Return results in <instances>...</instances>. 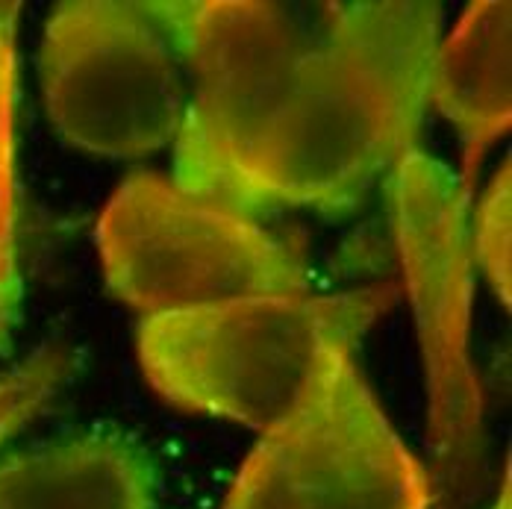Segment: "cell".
Returning a JSON list of instances; mask_svg holds the SVG:
<instances>
[{"mask_svg":"<svg viewBox=\"0 0 512 509\" xmlns=\"http://www.w3.org/2000/svg\"><path fill=\"white\" fill-rule=\"evenodd\" d=\"M148 457L115 436H80L0 462V509H154Z\"/></svg>","mask_w":512,"mask_h":509,"instance_id":"cell-9","label":"cell"},{"mask_svg":"<svg viewBox=\"0 0 512 509\" xmlns=\"http://www.w3.org/2000/svg\"><path fill=\"white\" fill-rule=\"evenodd\" d=\"M430 103L460 130V183L474 201L483 159L512 124L510 0L471 3L457 27L439 39L427 80Z\"/></svg>","mask_w":512,"mask_h":509,"instance_id":"cell-8","label":"cell"},{"mask_svg":"<svg viewBox=\"0 0 512 509\" xmlns=\"http://www.w3.org/2000/svg\"><path fill=\"white\" fill-rule=\"evenodd\" d=\"M395 301L398 286H374L148 315L139 324V362L168 404L262 433L298 407L333 348L357 351Z\"/></svg>","mask_w":512,"mask_h":509,"instance_id":"cell-2","label":"cell"},{"mask_svg":"<svg viewBox=\"0 0 512 509\" xmlns=\"http://www.w3.org/2000/svg\"><path fill=\"white\" fill-rule=\"evenodd\" d=\"M115 298L148 315L309 292L307 251L245 215L186 195L171 177H127L98 218Z\"/></svg>","mask_w":512,"mask_h":509,"instance_id":"cell-4","label":"cell"},{"mask_svg":"<svg viewBox=\"0 0 512 509\" xmlns=\"http://www.w3.org/2000/svg\"><path fill=\"white\" fill-rule=\"evenodd\" d=\"M392 209L427 377L436 507L462 509L483 465V389L468 339L471 198L457 174L415 145L392 168Z\"/></svg>","mask_w":512,"mask_h":509,"instance_id":"cell-5","label":"cell"},{"mask_svg":"<svg viewBox=\"0 0 512 509\" xmlns=\"http://www.w3.org/2000/svg\"><path fill=\"white\" fill-rule=\"evenodd\" d=\"M324 9V36L256 153L239 204L245 215L271 206L348 209L418 145L442 6L354 0Z\"/></svg>","mask_w":512,"mask_h":509,"instance_id":"cell-1","label":"cell"},{"mask_svg":"<svg viewBox=\"0 0 512 509\" xmlns=\"http://www.w3.org/2000/svg\"><path fill=\"white\" fill-rule=\"evenodd\" d=\"M510 159L501 162L492 183L468 212V248L474 268L483 271L492 292L512 306V180Z\"/></svg>","mask_w":512,"mask_h":509,"instance_id":"cell-10","label":"cell"},{"mask_svg":"<svg viewBox=\"0 0 512 509\" xmlns=\"http://www.w3.org/2000/svg\"><path fill=\"white\" fill-rule=\"evenodd\" d=\"M224 509H436V486L377 404L354 348H333L298 407L262 430Z\"/></svg>","mask_w":512,"mask_h":509,"instance_id":"cell-6","label":"cell"},{"mask_svg":"<svg viewBox=\"0 0 512 509\" xmlns=\"http://www.w3.org/2000/svg\"><path fill=\"white\" fill-rule=\"evenodd\" d=\"M74 371V354L65 345H48L18 368L0 374V445L59 392Z\"/></svg>","mask_w":512,"mask_h":509,"instance_id":"cell-11","label":"cell"},{"mask_svg":"<svg viewBox=\"0 0 512 509\" xmlns=\"http://www.w3.org/2000/svg\"><path fill=\"white\" fill-rule=\"evenodd\" d=\"M18 15L21 3L0 0V145L15 142V106H18Z\"/></svg>","mask_w":512,"mask_h":509,"instance_id":"cell-12","label":"cell"},{"mask_svg":"<svg viewBox=\"0 0 512 509\" xmlns=\"http://www.w3.org/2000/svg\"><path fill=\"white\" fill-rule=\"evenodd\" d=\"M189 77L174 186L236 209L312 39L277 3L154 0Z\"/></svg>","mask_w":512,"mask_h":509,"instance_id":"cell-3","label":"cell"},{"mask_svg":"<svg viewBox=\"0 0 512 509\" xmlns=\"http://www.w3.org/2000/svg\"><path fill=\"white\" fill-rule=\"evenodd\" d=\"M39 71L51 121L80 151L136 159L177 139L189 77L151 3H59Z\"/></svg>","mask_w":512,"mask_h":509,"instance_id":"cell-7","label":"cell"},{"mask_svg":"<svg viewBox=\"0 0 512 509\" xmlns=\"http://www.w3.org/2000/svg\"><path fill=\"white\" fill-rule=\"evenodd\" d=\"M492 509H512V486H510V465L504 468V483H501V492L495 498Z\"/></svg>","mask_w":512,"mask_h":509,"instance_id":"cell-13","label":"cell"}]
</instances>
